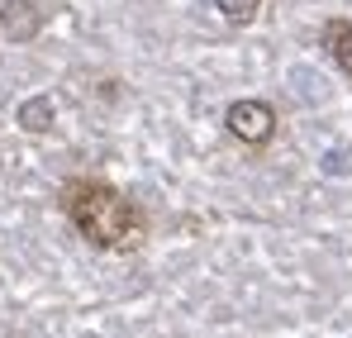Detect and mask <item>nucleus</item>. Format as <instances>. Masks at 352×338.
I'll use <instances>...</instances> for the list:
<instances>
[{"label": "nucleus", "mask_w": 352, "mask_h": 338, "mask_svg": "<svg viewBox=\"0 0 352 338\" xmlns=\"http://www.w3.org/2000/svg\"><path fill=\"white\" fill-rule=\"evenodd\" d=\"M58 210L100 253H138L143 238H148L143 210L119 186L100 181V176H67L58 191Z\"/></svg>", "instance_id": "obj_1"}, {"label": "nucleus", "mask_w": 352, "mask_h": 338, "mask_svg": "<svg viewBox=\"0 0 352 338\" xmlns=\"http://www.w3.org/2000/svg\"><path fill=\"white\" fill-rule=\"evenodd\" d=\"M276 110L267 105V101H234L229 110H224V129L234 134L238 143H248V148H267L272 138H276Z\"/></svg>", "instance_id": "obj_2"}, {"label": "nucleus", "mask_w": 352, "mask_h": 338, "mask_svg": "<svg viewBox=\"0 0 352 338\" xmlns=\"http://www.w3.org/2000/svg\"><path fill=\"white\" fill-rule=\"evenodd\" d=\"M38 24H43V10L34 5V0H5L0 5V29L10 34V39H34L38 34Z\"/></svg>", "instance_id": "obj_3"}, {"label": "nucleus", "mask_w": 352, "mask_h": 338, "mask_svg": "<svg viewBox=\"0 0 352 338\" xmlns=\"http://www.w3.org/2000/svg\"><path fill=\"white\" fill-rule=\"evenodd\" d=\"M324 48H329V57H333V67L352 81V19H329Z\"/></svg>", "instance_id": "obj_4"}, {"label": "nucleus", "mask_w": 352, "mask_h": 338, "mask_svg": "<svg viewBox=\"0 0 352 338\" xmlns=\"http://www.w3.org/2000/svg\"><path fill=\"white\" fill-rule=\"evenodd\" d=\"M19 124H24L29 134H48V129H53V101H48V96L24 101V105H19Z\"/></svg>", "instance_id": "obj_5"}, {"label": "nucleus", "mask_w": 352, "mask_h": 338, "mask_svg": "<svg viewBox=\"0 0 352 338\" xmlns=\"http://www.w3.org/2000/svg\"><path fill=\"white\" fill-rule=\"evenodd\" d=\"M214 10L224 14V24H252L257 19V10H262V0H214Z\"/></svg>", "instance_id": "obj_6"}]
</instances>
